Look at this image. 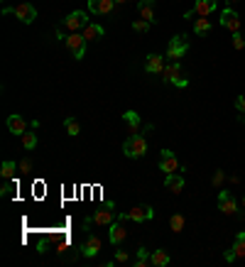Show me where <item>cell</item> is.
Masks as SVG:
<instances>
[{
  "label": "cell",
  "mask_w": 245,
  "mask_h": 267,
  "mask_svg": "<svg viewBox=\"0 0 245 267\" xmlns=\"http://www.w3.org/2000/svg\"><path fill=\"white\" fill-rule=\"evenodd\" d=\"M115 218H118V216H115V206H113V201H106L103 209H98V211L91 213V216L83 221V230H88L91 225H110Z\"/></svg>",
  "instance_id": "1"
},
{
  "label": "cell",
  "mask_w": 245,
  "mask_h": 267,
  "mask_svg": "<svg viewBox=\"0 0 245 267\" xmlns=\"http://www.w3.org/2000/svg\"><path fill=\"white\" fill-rule=\"evenodd\" d=\"M145 135H147V132H137V135H130L128 140L122 142L125 157H130V159L145 157V152H147V138H145Z\"/></svg>",
  "instance_id": "2"
},
{
  "label": "cell",
  "mask_w": 245,
  "mask_h": 267,
  "mask_svg": "<svg viewBox=\"0 0 245 267\" xmlns=\"http://www.w3.org/2000/svg\"><path fill=\"white\" fill-rule=\"evenodd\" d=\"M162 81L164 84H174L177 88H187L189 86V79L181 74V61H169L162 71Z\"/></svg>",
  "instance_id": "3"
},
{
  "label": "cell",
  "mask_w": 245,
  "mask_h": 267,
  "mask_svg": "<svg viewBox=\"0 0 245 267\" xmlns=\"http://www.w3.org/2000/svg\"><path fill=\"white\" fill-rule=\"evenodd\" d=\"M3 13H5V15L13 13L15 17L22 22V25H32V22H35V17H37V10H35V5H32V3H27V0L17 3L15 8H5Z\"/></svg>",
  "instance_id": "4"
},
{
  "label": "cell",
  "mask_w": 245,
  "mask_h": 267,
  "mask_svg": "<svg viewBox=\"0 0 245 267\" xmlns=\"http://www.w3.org/2000/svg\"><path fill=\"white\" fill-rule=\"evenodd\" d=\"M187 49H189V35H177V37H172L169 44H167V59L169 61H179L181 56L187 54Z\"/></svg>",
  "instance_id": "5"
},
{
  "label": "cell",
  "mask_w": 245,
  "mask_h": 267,
  "mask_svg": "<svg viewBox=\"0 0 245 267\" xmlns=\"http://www.w3.org/2000/svg\"><path fill=\"white\" fill-rule=\"evenodd\" d=\"M86 25H88V15L83 13V10H74V13H69L62 20V27L69 29V32H83Z\"/></svg>",
  "instance_id": "6"
},
{
  "label": "cell",
  "mask_w": 245,
  "mask_h": 267,
  "mask_svg": "<svg viewBox=\"0 0 245 267\" xmlns=\"http://www.w3.org/2000/svg\"><path fill=\"white\" fill-rule=\"evenodd\" d=\"M64 44H67L69 52L74 54V59H83V54H86V37H83L81 32H69Z\"/></svg>",
  "instance_id": "7"
},
{
  "label": "cell",
  "mask_w": 245,
  "mask_h": 267,
  "mask_svg": "<svg viewBox=\"0 0 245 267\" xmlns=\"http://www.w3.org/2000/svg\"><path fill=\"white\" fill-rule=\"evenodd\" d=\"M218 211L226 213V216H238V218H243V213H240V209H238V204L233 201L231 191H218Z\"/></svg>",
  "instance_id": "8"
},
{
  "label": "cell",
  "mask_w": 245,
  "mask_h": 267,
  "mask_svg": "<svg viewBox=\"0 0 245 267\" xmlns=\"http://www.w3.org/2000/svg\"><path fill=\"white\" fill-rule=\"evenodd\" d=\"M216 0H196L194 5H191V10H187L184 13V17L187 20H191V17H208V15L216 10Z\"/></svg>",
  "instance_id": "9"
},
{
  "label": "cell",
  "mask_w": 245,
  "mask_h": 267,
  "mask_svg": "<svg viewBox=\"0 0 245 267\" xmlns=\"http://www.w3.org/2000/svg\"><path fill=\"white\" fill-rule=\"evenodd\" d=\"M160 169H162L164 174H177V172H184V167L179 164L177 155H174L172 150H162V152H160Z\"/></svg>",
  "instance_id": "10"
},
{
  "label": "cell",
  "mask_w": 245,
  "mask_h": 267,
  "mask_svg": "<svg viewBox=\"0 0 245 267\" xmlns=\"http://www.w3.org/2000/svg\"><path fill=\"white\" fill-rule=\"evenodd\" d=\"M221 27L231 29V32H240V15L235 13L231 5L221 13Z\"/></svg>",
  "instance_id": "11"
},
{
  "label": "cell",
  "mask_w": 245,
  "mask_h": 267,
  "mask_svg": "<svg viewBox=\"0 0 245 267\" xmlns=\"http://www.w3.org/2000/svg\"><path fill=\"white\" fill-rule=\"evenodd\" d=\"M155 218V209L152 206H133L130 211H128V221H133V223H142V221H152Z\"/></svg>",
  "instance_id": "12"
},
{
  "label": "cell",
  "mask_w": 245,
  "mask_h": 267,
  "mask_svg": "<svg viewBox=\"0 0 245 267\" xmlns=\"http://www.w3.org/2000/svg\"><path fill=\"white\" fill-rule=\"evenodd\" d=\"M101 248H103L101 238H98V236H88V238L79 245V253H81L83 257H96V255L101 253Z\"/></svg>",
  "instance_id": "13"
},
{
  "label": "cell",
  "mask_w": 245,
  "mask_h": 267,
  "mask_svg": "<svg viewBox=\"0 0 245 267\" xmlns=\"http://www.w3.org/2000/svg\"><path fill=\"white\" fill-rule=\"evenodd\" d=\"M125 238H128V230H125L122 221H120V218H118V221H113V223L108 225V240H110V245H120Z\"/></svg>",
  "instance_id": "14"
},
{
  "label": "cell",
  "mask_w": 245,
  "mask_h": 267,
  "mask_svg": "<svg viewBox=\"0 0 245 267\" xmlns=\"http://www.w3.org/2000/svg\"><path fill=\"white\" fill-rule=\"evenodd\" d=\"M115 5H118L115 0H88V13H94V15H110Z\"/></svg>",
  "instance_id": "15"
},
{
  "label": "cell",
  "mask_w": 245,
  "mask_h": 267,
  "mask_svg": "<svg viewBox=\"0 0 245 267\" xmlns=\"http://www.w3.org/2000/svg\"><path fill=\"white\" fill-rule=\"evenodd\" d=\"M27 120L22 118V115H17V113H13V115H8V130L13 132V135H25L27 132Z\"/></svg>",
  "instance_id": "16"
},
{
  "label": "cell",
  "mask_w": 245,
  "mask_h": 267,
  "mask_svg": "<svg viewBox=\"0 0 245 267\" xmlns=\"http://www.w3.org/2000/svg\"><path fill=\"white\" fill-rule=\"evenodd\" d=\"M164 59H167V56H162V54H150L147 61H145V71H147V74H162L164 66H167Z\"/></svg>",
  "instance_id": "17"
},
{
  "label": "cell",
  "mask_w": 245,
  "mask_h": 267,
  "mask_svg": "<svg viewBox=\"0 0 245 267\" xmlns=\"http://www.w3.org/2000/svg\"><path fill=\"white\" fill-rule=\"evenodd\" d=\"M122 120H125V125H128V132H130V135L142 132V130H140V113L125 111V113H122Z\"/></svg>",
  "instance_id": "18"
},
{
  "label": "cell",
  "mask_w": 245,
  "mask_h": 267,
  "mask_svg": "<svg viewBox=\"0 0 245 267\" xmlns=\"http://www.w3.org/2000/svg\"><path fill=\"white\" fill-rule=\"evenodd\" d=\"M164 186L172 191V194H181L184 191V177H179V174H167V179H164Z\"/></svg>",
  "instance_id": "19"
},
{
  "label": "cell",
  "mask_w": 245,
  "mask_h": 267,
  "mask_svg": "<svg viewBox=\"0 0 245 267\" xmlns=\"http://www.w3.org/2000/svg\"><path fill=\"white\" fill-rule=\"evenodd\" d=\"M83 37H86V42H96V40H101L103 35H106V29L101 27V25H94V22H88L81 32Z\"/></svg>",
  "instance_id": "20"
},
{
  "label": "cell",
  "mask_w": 245,
  "mask_h": 267,
  "mask_svg": "<svg viewBox=\"0 0 245 267\" xmlns=\"http://www.w3.org/2000/svg\"><path fill=\"white\" fill-rule=\"evenodd\" d=\"M152 5H155V0H140V3H137V10H140V15H142V20H147L150 25H155L157 20H155Z\"/></svg>",
  "instance_id": "21"
},
{
  "label": "cell",
  "mask_w": 245,
  "mask_h": 267,
  "mask_svg": "<svg viewBox=\"0 0 245 267\" xmlns=\"http://www.w3.org/2000/svg\"><path fill=\"white\" fill-rule=\"evenodd\" d=\"M169 260H172V257H169V253H167L164 248H160V250H155V253L150 255V265L152 267H167L169 265Z\"/></svg>",
  "instance_id": "22"
},
{
  "label": "cell",
  "mask_w": 245,
  "mask_h": 267,
  "mask_svg": "<svg viewBox=\"0 0 245 267\" xmlns=\"http://www.w3.org/2000/svg\"><path fill=\"white\" fill-rule=\"evenodd\" d=\"M194 35H196V37L211 35V20H208V17H199V20L194 22Z\"/></svg>",
  "instance_id": "23"
},
{
  "label": "cell",
  "mask_w": 245,
  "mask_h": 267,
  "mask_svg": "<svg viewBox=\"0 0 245 267\" xmlns=\"http://www.w3.org/2000/svg\"><path fill=\"white\" fill-rule=\"evenodd\" d=\"M137 257H135V262H133V265L135 267H147L150 265V250H147V248H145V245H140V248H137Z\"/></svg>",
  "instance_id": "24"
},
{
  "label": "cell",
  "mask_w": 245,
  "mask_h": 267,
  "mask_svg": "<svg viewBox=\"0 0 245 267\" xmlns=\"http://www.w3.org/2000/svg\"><path fill=\"white\" fill-rule=\"evenodd\" d=\"M231 248H233V253L238 255V257H245V230H240V233L235 236Z\"/></svg>",
  "instance_id": "25"
},
{
  "label": "cell",
  "mask_w": 245,
  "mask_h": 267,
  "mask_svg": "<svg viewBox=\"0 0 245 267\" xmlns=\"http://www.w3.org/2000/svg\"><path fill=\"white\" fill-rule=\"evenodd\" d=\"M0 177H3V179H8V182H10V179H15V162L5 159V162L0 164Z\"/></svg>",
  "instance_id": "26"
},
{
  "label": "cell",
  "mask_w": 245,
  "mask_h": 267,
  "mask_svg": "<svg viewBox=\"0 0 245 267\" xmlns=\"http://www.w3.org/2000/svg\"><path fill=\"white\" fill-rule=\"evenodd\" d=\"M184 225H187V221H184V216H181V213H174V216L169 218V228H172V233H181V230H184Z\"/></svg>",
  "instance_id": "27"
},
{
  "label": "cell",
  "mask_w": 245,
  "mask_h": 267,
  "mask_svg": "<svg viewBox=\"0 0 245 267\" xmlns=\"http://www.w3.org/2000/svg\"><path fill=\"white\" fill-rule=\"evenodd\" d=\"M64 130L69 132V138H79V132H81V127L74 118H64Z\"/></svg>",
  "instance_id": "28"
},
{
  "label": "cell",
  "mask_w": 245,
  "mask_h": 267,
  "mask_svg": "<svg viewBox=\"0 0 245 267\" xmlns=\"http://www.w3.org/2000/svg\"><path fill=\"white\" fill-rule=\"evenodd\" d=\"M20 138H22V147H25V150H35V147H37V135H35V130H29V132L20 135Z\"/></svg>",
  "instance_id": "29"
},
{
  "label": "cell",
  "mask_w": 245,
  "mask_h": 267,
  "mask_svg": "<svg viewBox=\"0 0 245 267\" xmlns=\"http://www.w3.org/2000/svg\"><path fill=\"white\" fill-rule=\"evenodd\" d=\"M233 37H231V44H233V49L235 52H240V49H245V37L240 35V32H231Z\"/></svg>",
  "instance_id": "30"
},
{
  "label": "cell",
  "mask_w": 245,
  "mask_h": 267,
  "mask_svg": "<svg viewBox=\"0 0 245 267\" xmlns=\"http://www.w3.org/2000/svg\"><path fill=\"white\" fill-rule=\"evenodd\" d=\"M150 27H152V25L147 22V20H135V22H133V29H135L137 35H145Z\"/></svg>",
  "instance_id": "31"
},
{
  "label": "cell",
  "mask_w": 245,
  "mask_h": 267,
  "mask_svg": "<svg viewBox=\"0 0 245 267\" xmlns=\"http://www.w3.org/2000/svg\"><path fill=\"white\" fill-rule=\"evenodd\" d=\"M20 174H22V177H29V174H32V159H29V157H25V159L20 162Z\"/></svg>",
  "instance_id": "32"
},
{
  "label": "cell",
  "mask_w": 245,
  "mask_h": 267,
  "mask_svg": "<svg viewBox=\"0 0 245 267\" xmlns=\"http://www.w3.org/2000/svg\"><path fill=\"white\" fill-rule=\"evenodd\" d=\"M115 262H128L130 260V253L128 250H115V257H113Z\"/></svg>",
  "instance_id": "33"
},
{
  "label": "cell",
  "mask_w": 245,
  "mask_h": 267,
  "mask_svg": "<svg viewBox=\"0 0 245 267\" xmlns=\"http://www.w3.org/2000/svg\"><path fill=\"white\" fill-rule=\"evenodd\" d=\"M223 179H226L223 169H216V174H213V179H211V184H213V186H221V184H223Z\"/></svg>",
  "instance_id": "34"
},
{
  "label": "cell",
  "mask_w": 245,
  "mask_h": 267,
  "mask_svg": "<svg viewBox=\"0 0 245 267\" xmlns=\"http://www.w3.org/2000/svg\"><path fill=\"white\" fill-rule=\"evenodd\" d=\"M235 111L245 115V96H238V98H235Z\"/></svg>",
  "instance_id": "35"
},
{
  "label": "cell",
  "mask_w": 245,
  "mask_h": 267,
  "mask_svg": "<svg viewBox=\"0 0 245 267\" xmlns=\"http://www.w3.org/2000/svg\"><path fill=\"white\" fill-rule=\"evenodd\" d=\"M223 257H226V262H235V260H238V255L233 253V248H228V250L223 253Z\"/></svg>",
  "instance_id": "36"
},
{
  "label": "cell",
  "mask_w": 245,
  "mask_h": 267,
  "mask_svg": "<svg viewBox=\"0 0 245 267\" xmlns=\"http://www.w3.org/2000/svg\"><path fill=\"white\" fill-rule=\"evenodd\" d=\"M10 191H13V184H5V186L0 189V196H8Z\"/></svg>",
  "instance_id": "37"
},
{
  "label": "cell",
  "mask_w": 245,
  "mask_h": 267,
  "mask_svg": "<svg viewBox=\"0 0 245 267\" xmlns=\"http://www.w3.org/2000/svg\"><path fill=\"white\" fill-rule=\"evenodd\" d=\"M115 3H118V5H122V3H128V0H115Z\"/></svg>",
  "instance_id": "38"
},
{
  "label": "cell",
  "mask_w": 245,
  "mask_h": 267,
  "mask_svg": "<svg viewBox=\"0 0 245 267\" xmlns=\"http://www.w3.org/2000/svg\"><path fill=\"white\" fill-rule=\"evenodd\" d=\"M231 3H240V0H228V5H231Z\"/></svg>",
  "instance_id": "39"
},
{
  "label": "cell",
  "mask_w": 245,
  "mask_h": 267,
  "mask_svg": "<svg viewBox=\"0 0 245 267\" xmlns=\"http://www.w3.org/2000/svg\"><path fill=\"white\" fill-rule=\"evenodd\" d=\"M243 209H245V196H243Z\"/></svg>",
  "instance_id": "40"
},
{
  "label": "cell",
  "mask_w": 245,
  "mask_h": 267,
  "mask_svg": "<svg viewBox=\"0 0 245 267\" xmlns=\"http://www.w3.org/2000/svg\"><path fill=\"white\" fill-rule=\"evenodd\" d=\"M240 120H243V123H245V115H243V118H240Z\"/></svg>",
  "instance_id": "41"
}]
</instances>
